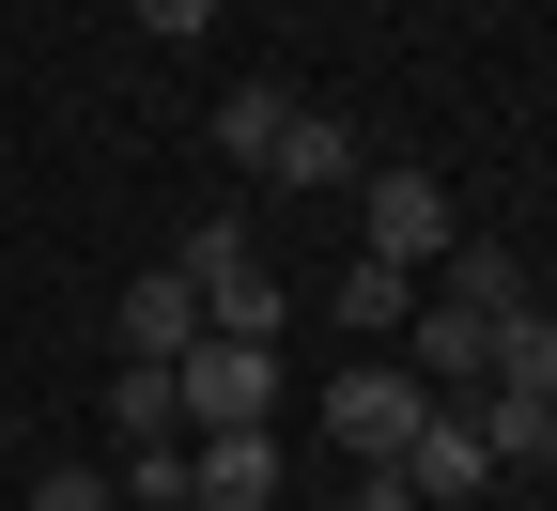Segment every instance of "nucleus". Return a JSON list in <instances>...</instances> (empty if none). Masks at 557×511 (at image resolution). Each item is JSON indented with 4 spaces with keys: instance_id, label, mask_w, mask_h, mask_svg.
Wrapping results in <instances>:
<instances>
[{
    "instance_id": "obj_1",
    "label": "nucleus",
    "mask_w": 557,
    "mask_h": 511,
    "mask_svg": "<svg viewBox=\"0 0 557 511\" xmlns=\"http://www.w3.org/2000/svg\"><path fill=\"white\" fill-rule=\"evenodd\" d=\"M171 403H186V434H278V341H218L201 326L171 356Z\"/></svg>"
},
{
    "instance_id": "obj_2",
    "label": "nucleus",
    "mask_w": 557,
    "mask_h": 511,
    "mask_svg": "<svg viewBox=\"0 0 557 511\" xmlns=\"http://www.w3.org/2000/svg\"><path fill=\"white\" fill-rule=\"evenodd\" d=\"M171 264H186V295H201V326H218V341H278V279H263V248L233 233V217H201Z\"/></svg>"
},
{
    "instance_id": "obj_3",
    "label": "nucleus",
    "mask_w": 557,
    "mask_h": 511,
    "mask_svg": "<svg viewBox=\"0 0 557 511\" xmlns=\"http://www.w3.org/2000/svg\"><path fill=\"white\" fill-rule=\"evenodd\" d=\"M357 233H372V264L418 279V264H449V248H465V217H449L434 171H357Z\"/></svg>"
},
{
    "instance_id": "obj_4",
    "label": "nucleus",
    "mask_w": 557,
    "mask_h": 511,
    "mask_svg": "<svg viewBox=\"0 0 557 511\" xmlns=\"http://www.w3.org/2000/svg\"><path fill=\"white\" fill-rule=\"evenodd\" d=\"M418 418H434V388H418L403 356H372V373H341V388H325V434H341L357 465H403V450H418Z\"/></svg>"
},
{
    "instance_id": "obj_5",
    "label": "nucleus",
    "mask_w": 557,
    "mask_h": 511,
    "mask_svg": "<svg viewBox=\"0 0 557 511\" xmlns=\"http://www.w3.org/2000/svg\"><path fill=\"white\" fill-rule=\"evenodd\" d=\"M403 373L434 388V403H465L480 373H496V326H480V311H449V295H434V311H403Z\"/></svg>"
},
{
    "instance_id": "obj_6",
    "label": "nucleus",
    "mask_w": 557,
    "mask_h": 511,
    "mask_svg": "<svg viewBox=\"0 0 557 511\" xmlns=\"http://www.w3.org/2000/svg\"><path fill=\"white\" fill-rule=\"evenodd\" d=\"M403 480H418V511H465L480 480H496V450H480V418H465V403H434V418H418V450H403Z\"/></svg>"
},
{
    "instance_id": "obj_7",
    "label": "nucleus",
    "mask_w": 557,
    "mask_h": 511,
    "mask_svg": "<svg viewBox=\"0 0 557 511\" xmlns=\"http://www.w3.org/2000/svg\"><path fill=\"white\" fill-rule=\"evenodd\" d=\"M186 341H201V295H186V264H139V279H124V356H139V373H171Z\"/></svg>"
},
{
    "instance_id": "obj_8",
    "label": "nucleus",
    "mask_w": 557,
    "mask_h": 511,
    "mask_svg": "<svg viewBox=\"0 0 557 511\" xmlns=\"http://www.w3.org/2000/svg\"><path fill=\"white\" fill-rule=\"evenodd\" d=\"M186 496L201 511H263L278 496V434H186Z\"/></svg>"
},
{
    "instance_id": "obj_9",
    "label": "nucleus",
    "mask_w": 557,
    "mask_h": 511,
    "mask_svg": "<svg viewBox=\"0 0 557 511\" xmlns=\"http://www.w3.org/2000/svg\"><path fill=\"white\" fill-rule=\"evenodd\" d=\"M263 186H357V124H341V109H295L278 156H263Z\"/></svg>"
},
{
    "instance_id": "obj_10",
    "label": "nucleus",
    "mask_w": 557,
    "mask_h": 511,
    "mask_svg": "<svg viewBox=\"0 0 557 511\" xmlns=\"http://www.w3.org/2000/svg\"><path fill=\"white\" fill-rule=\"evenodd\" d=\"M480 388H527V403H557V311H542V295L496 326V373H480Z\"/></svg>"
},
{
    "instance_id": "obj_11",
    "label": "nucleus",
    "mask_w": 557,
    "mask_h": 511,
    "mask_svg": "<svg viewBox=\"0 0 557 511\" xmlns=\"http://www.w3.org/2000/svg\"><path fill=\"white\" fill-rule=\"evenodd\" d=\"M278 124H295V94H278V78H233V94H218V156L263 171V156H278Z\"/></svg>"
},
{
    "instance_id": "obj_12",
    "label": "nucleus",
    "mask_w": 557,
    "mask_h": 511,
    "mask_svg": "<svg viewBox=\"0 0 557 511\" xmlns=\"http://www.w3.org/2000/svg\"><path fill=\"white\" fill-rule=\"evenodd\" d=\"M449 311L511 326V311H527V264H511V248H449Z\"/></svg>"
},
{
    "instance_id": "obj_13",
    "label": "nucleus",
    "mask_w": 557,
    "mask_h": 511,
    "mask_svg": "<svg viewBox=\"0 0 557 511\" xmlns=\"http://www.w3.org/2000/svg\"><path fill=\"white\" fill-rule=\"evenodd\" d=\"M403 311H418V279H403V264H372V248L341 264V326H357V341H387Z\"/></svg>"
},
{
    "instance_id": "obj_14",
    "label": "nucleus",
    "mask_w": 557,
    "mask_h": 511,
    "mask_svg": "<svg viewBox=\"0 0 557 511\" xmlns=\"http://www.w3.org/2000/svg\"><path fill=\"white\" fill-rule=\"evenodd\" d=\"M109 434H124V450H156V434H186L171 373H139V356H124V373H109Z\"/></svg>"
},
{
    "instance_id": "obj_15",
    "label": "nucleus",
    "mask_w": 557,
    "mask_h": 511,
    "mask_svg": "<svg viewBox=\"0 0 557 511\" xmlns=\"http://www.w3.org/2000/svg\"><path fill=\"white\" fill-rule=\"evenodd\" d=\"M156 496H186V434H156V450H124V511H156Z\"/></svg>"
},
{
    "instance_id": "obj_16",
    "label": "nucleus",
    "mask_w": 557,
    "mask_h": 511,
    "mask_svg": "<svg viewBox=\"0 0 557 511\" xmlns=\"http://www.w3.org/2000/svg\"><path fill=\"white\" fill-rule=\"evenodd\" d=\"M32 511H124V480H109V465H47V480H32Z\"/></svg>"
},
{
    "instance_id": "obj_17",
    "label": "nucleus",
    "mask_w": 557,
    "mask_h": 511,
    "mask_svg": "<svg viewBox=\"0 0 557 511\" xmlns=\"http://www.w3.org/2000/svg\"><path fill=\"white\" fill-rule=\"evenodd\" d=\"M139 32H156V47H201V32H218V0H139Z\"/></svg>"
},
{
    "instance_id": "obj_18",
    "label": "nucleus",
    "mask_w": 557,
    "mask_h": 511,
    "mask_svg": "<svg viewBox=\"0 0 557 511\" xmlns=\"http://www.w3.org/2000/svg\"><path fill=\"white\" fill-rule=\"evenodd\" d=\"M357 511H418V480L403 465H357Z\"/></svg>"
},
{
    "instance_id": "obj_19",
    "label": "nucleus",
    "mask_w": 557,
    "mask_h": 511,
    "mask_svg": "<svg viewBox=\"0 0 557 511\" xmlns=\"http://www.w3.org/2000/svg\"><path fill=\"white\" fill-rule=\"evenodd\" d=\"M542 480H557V418H542Z\"/></svg>"
},
{
    "instance_id": "obj_20",
    "label": "nucleus",
    "mask_w": 557,
    "mask_h": 511,
    "mask_svg": "<svg viewBox=\"0 0 557 511\" xmlns=\"http://www.w3.org/2000/svg\"><path fill=\"white\" fill-rule=\"evenodd\" d=\"M156 511H201V496H156Z\"/></svg>"
},
{
    "instance_id": "obj_21",
    "label": "nucleus",
    "mask_w": 557,
    "mask_h": 511,
    "mask_svg": "<svg viewBox=\"0 0 557 511\" xmlns=\"http://www.w3.org/2000/svg\"><path fill=\"white\" fill-rule=\"evenodd\" d=\"M124 16H139V0H124Z\"/></svg>"
}]
</instances>
